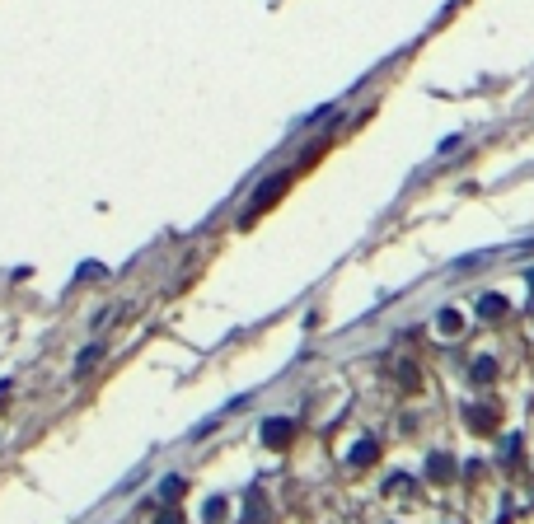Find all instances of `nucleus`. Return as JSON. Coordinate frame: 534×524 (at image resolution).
<instances>
[{
  "label": "nucleus",
  "mask_w": 534,
  "mask_h": 524,
  "mask_svg": "<svg viewBox=\"0 0 534 524\" xmlns=\"http://www.w3.org/2000/svg\"><path fill=\"white\" fill-rule=\"evenodd\" d=\"M263 435L272 445H286V440H291V426H272V431H263Z\"/></svg>",
  "instance_id": "1"
}]
</instances>
